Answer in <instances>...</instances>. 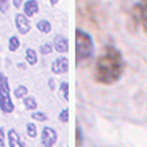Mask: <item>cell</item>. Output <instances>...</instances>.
<instances>
[{
    "label": "cell",
    "instance_id": "obj_1",
    "mask_svg": "<svg viewBox=\"0 0 147 147\" xmlns=\"http://www.w3.org/2000/svg\"><path fill=\"white\" fill-rule=\"evenodd\" d=\"M124 74V59L119 49L105 46L95 64V82L100 85H113Z\"/></svg>",
    "mask_w": 147,
    "mask_h": 147
},
{
    "label": "cell",
    "instance_id": "obj_2",
    "mask_svg": "<svg viewBox=\"0 0 147 147\" xmlns=\"http://www.w3.org/2000/svg\"><path fill=\"white\" fill-rule=\"evenodd\" d=\"M77 2H79L77 11L82 16V20L88 26L95 28V30H100L101 25H103V13H101L100 7L92 0H77Z\"/></svg>",
    "mask_w": 147,
    "mask_h": 147
},
{
    "label": "cell",
    "instance_id": "obj_3",
    "mask_svg": "<svg viewBox=\"0 0 147 147\" xmlns=\"http://www.w3.org/2000/svg\"><path fill=\"white\" fill-rule=\"evenodd\" d=\"M93 54L95 46L92 36L87 31H84L82 28H77L75 30V61H77V64L92 59Z\"/></svg>",
    "mask_w": 147,
    "mask_h": 147
},
{
    "label": "cell",
    "instance_id": "obj_4",
    "mask_svg": "<svg viewBox=\"0 0 147 147\" xmlns=\"http://www.w3.org/2000/svg\"><path fill=\"white\" fill-rule=\"evenodd\" d=\"M137 26L147 33V0H137L129 10V28L134 31Z\"/></svg>",
    "mask_w": 147,
    "mask_h": 147
},
{
    "label": "cell",
    "instance_id": "obj_5",
    "mask_svg": "<svg viewBox=\"0 0 147 147\" xmlns=\"http://www.w3.org/2000/svg\"><path fill=\"white\" fill-rule=\"evenodd\" d=\"M0 110L3 113H11L15 110L13 101L10 96V87H8V79L5 74H0Z\"/></svg>",
    "mask_w": 147,
    "mask_h": 147
},
{
    "label": "cell",
    "instance_id": "obj_6",
    "mask_svg": "<svg viewBox=\"0 0 147 147\" xmlns=\"http://www.w3.org/2000/svg\"><path fill=\"white\" fill-rule=\"evenodd\" d=\"M57 142V132L53 127H42L41 132V147H54Z\"/></svg>",
    "mask_w": 147,
    "mask_h": 147
},
{
    "label": "cell",
    "instance_id": "obj_7",
    "mask_svg": "<svg viewBox=\"0 0 147 147\" xmlns=\"http://www.w3.org/2000/svg\"><path fill=\"white\" fill-rule=\"evenodd\" d=\"M15 25H16V30H18V33H20V34H26V33L30 31V28H31L30 20H28V16L25 15V13H16Z\"/></svg>",
    "mask_w": 147,
    "mask_h": 147
},
{
    "label": "cell",
    "instance_id": "obj_8",
    "mask_svg": "<svg viewBox=\"0 0 147 147\" xmlns=\"http://www.w3.org/2000/svg\"><path fill=\"white\" fill-rule=\"evenodd\" d=\"M51 70H53V74H56V75H62V74H65L69 70V59L67 57H57L56 61L53 62V65H51Z\"/></svg>",
    "mask_w": 147,
    "mask_h": 147
},
{
    "label": "cell",
    "instance_id": "obj_9",
    "mask_svg": "<svg viewBox=\"0 0 147 147\" xmlns=\"http://www.w3.org/2000/svg\"><path fill=\"white\" fill-rule=\"evenodd\" d=\"M53 47L56 49V53H67L69 51V41H67V38L62 36V34H56V38H54V41H53Z\"/></svg>",
    "mask_w": 147,
    "mask_h": 147
},
{
    "label": "cell",
    "instance_id": "obj_10",
    "mask_svg": "<svg viewBox=\"0 0 147 147\" xmlns=\"http://www.w3.org/2000/svg\"><path fill=\"white\" fill-rule=\"evenodd\" d=\"M7 141H8V146L10 147H26L25 142L21 141L20 134L16 132V129H10L7 132Z\"/></svg>",
    "mask_w": 147,
    "mask_h": 147
},
{
    "label": "cell",
    "instance_id": "obj_11",
    "mask_svg": "<svg viewBox=\"0 0 147 147\" xmlns=\"http://www.w3.org/2000/svg\"><path fill=\"white\" fill-rule=\"evenodd\" d=\"M38 11H39L38 0H26V2H23V13L26 16H34Z\"/></svg>",
    "mask_w": 147,
    "mask_h": 147
},
{
    "label": "cell",
    "instance_id": "obj_12",
    "mask_svg": "<svg viewBox=\"0 0 147 147\" xmlns=\"http://www.w3.org/2000/svg\"><path fill=\"white\" fill-rule=\"evenodd\" d=\"M25 59H26V62L30 64V65H34V64L38 62L36 51H34V49H31V47H28L26 53H25Z\"/></svg>",
    "mask_w": 147,
    "mask_h": 147
},
{
    "label": "cell",
    "instance_id": "obj_13",
    "mask_svg": "<svg viewBox=\"0 0 147 147\" xmlns=\"http://www.w3.org/2000/svg\"><path fill=\"white\" fill-rule=\"evenodd\" d=\"M23 103H25V108L30 111H34L38 108V101L33 98V96H30V95H26L25 98H23Z\"/></svg>",
    "mask_w": 147,
    "mask_h": 147
},
{
    "label": "cell",
    "instance_id": "obj_14",
    "mask_svg": "<svg viewBox=\"0 0 147 147\" xmlns=\"http://www.w3.org/2000/svg\"><path fill=\"white\" fill-rule=\"evenodd\" d=\"M36 28H38L41 33H44V34H47V33L53 30L51 23H49L47 20H39V21H38V25H36Z\"/></svg>",
    "mask_w": 147,
    "mask_h": 147
},
{
    "label": "cell",
    "instance_id": "obj_15",
    "mask_svg": "<svg viewBox=\"0 0 147 147\" xmlns=\"http://www.w3.org/2000/svg\"><path fill=\"white\" fill-rule=\"evenodd\" d=\"M18 47H20V39H18V36H11L8 39V51L10 53H15V51H18Z\"/></svg>",
    "mask_w": 147,
    "mask_h": 147
},
{
    "label": "cell",
    "instance_id": "obj_16",
    "mask_svg": "<svg viewBox=\"0 0 147 147\" xmlns=\"http://www.w3.org/2000/svg\"><path fill=\"white\" fill-rule=\"evenodd\" d=\"M28 95V88L25 87V85H20V87H16L15 92H13V96L15 98H25Z\"/></svg>",
    "mask_w": 147,
    "mask_h": 147
},
{
    "label": "cell",
    "instance_id": "obj_17",
    "mask_svg": "<svg viewBox=\"0 0 147 147\" xmlns=\"http://www.w3.org/2000/svg\"><path fill=\"white\" fill-rule=\"evenodd\" d=\"M59 90H61V95H62V100L64 101H69V84H67V82H61Z\"/></svg>",
    "mask_w": 147,
    "mask_h": 147
},
{
    "label": "cell",
    "instance_id": "obj_18",
    "mask_svg": "<svg viewBox=\"0 0 147 147\" xmlns=\"http://www.w3.org/2000/svg\"><path fill=\"white\" fill-rule=\"evenodd\" d=\"M84 146V136H82V129L80 126L75 127V147H82Z\"/></svg>",
    "mask_w": 147,
    "mask_h": 147
},
{
    "label": "cell",
    "instance_id": "obj_19",
    "mask_svg": "<svg viewBox=\"0 0 147 147\" xmlns=\"http://www.w3.org/2000/svg\"><path fill=\"white\" fill-rule=\"evenodd\" d=\"M53 44H51V42H44V44H42L41 47H39V53L42 54V56H47V54H51L53 53Z\"/></svg>",
    "mask_w": 147,
    "mask_h": 147
},
{
    "label": "cell",
    "instance_id": "obj_20",
    "mask_svg": "<svg viewBox=\"0 0 147 147\" xmlns=\"http://www.w3.org/2000/svg\"><path fill=\"white\" fill-rule=\"evenodd\" d=\"M26 132L30 137H36L38 136V129L36 126H34V123H28L26 124Z\"/></svg>",
    "mask_w": 147,
    "mask_h": 147
},
{
    "label": "cell",
    "instance_id": "obj_21",
    "mask_svg": "<svg viewBox=\"0 0 147 147\" xmlns=\"http://www.w3.org/2000/svg\"><path fill=\"white\" fill-rule=\"evenodd\" d=\"M31 118H33L34 121H46V119H47L46 113H41V111H33Z\"/></svg>",
    "mask_w": 147,
    "mask_h": 147
},
{
    "label": "cell",
    "instance_id": "obj_22",
    "mask_svg": "<svg viewBox=\"0 0 147 147\" xmlns=\"http://www.w3.org/2000/svg\"><path fill=\"white\" fill-rule=\"evenodd\" d=\"M10 0H0V13H7L10 8Z\"/></svg>",
    "mask_w": 147,
    "mask_h": 147
},
{
    "label": "cell",
    "instance_id": "obj_23",
    "mask_svg": "<svg viewBox=\"0 0 147 147\" xmlns=\"http://www.w3.org/2000/svg\"><path fill=\"white\" fill-rule=\"evenodd\" d=\"M59 121H61V123H69V108H64V110L59 113Z\"/></svg>",
    "mask_w": 147,
    "mask_h": 147
},
{
    "label": "cell",
    "instance_id": "obj_24",
    "mask_svg": "<svg viewBox=\"0 0 147 147\" xmlns=\"http://www.w3.org/2000/svg\"><path fill=\"white\" fill-rule=\"evenodd\" d=\"M5 141H7V132L3 127H0V147L5 146Z\"/></svg>",
    "mask_w": 147,
    "mask_h": 147
},
{
    "label": "cell",
    "instance_id": "obj_25",
    "mask_svg": "<svg viewBox=\"0 0 147 147\" xmlns=\"http://www.w3.org/2000/svg\"><path fill=\"white\" fill-rule=\"evenodd\" d=\"M11 5L20 8V7H23V0H11Z\"/></svg>",
    "mask_w": 147,
    "mask_h": 147
},
{
    "label": "cell",
    "instance_id": "obj_26",
    "mask_svg": "<svg viewBox=\"0 0 147 147\" xmlns=\"http://www.w3.org/2000/svg\"><path fill=\"white\" fill-rule=\"evenodd\" d=\"M47 82H49V88H51V90H54V88H56V85H54V79H49Z\"/></svg>",
    "mask_w": 147,
    "mask_h": 147
},
{
    "label": "cell",
    "instance_id": "obj_27",
    "mask_svg": "<svg viewBox=\"0 0 147 147\" xmlns=\"http://www.w3.org/2000/svg\"><path fill=\"white\" fill-rule=\"evenodd\" d=\"M49 3H51L53 7H56V5L59 3V0H49Z\"/></svg>",
    "mask_w": 147,
    "mask_h": 147
}]
</instances>
